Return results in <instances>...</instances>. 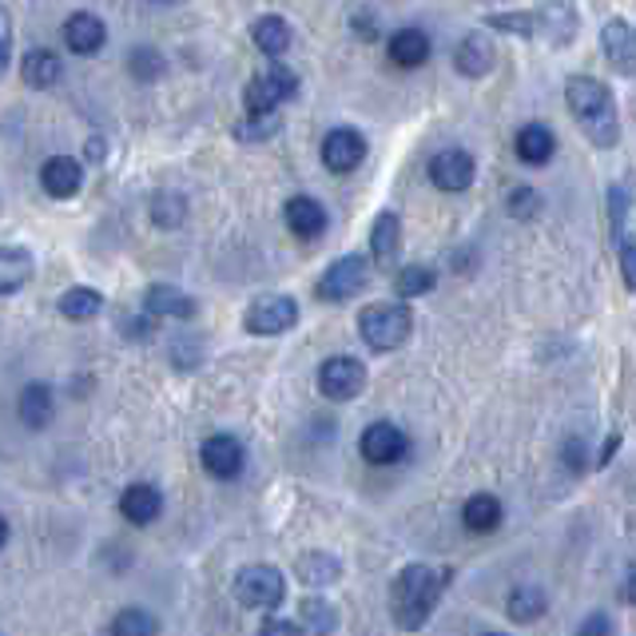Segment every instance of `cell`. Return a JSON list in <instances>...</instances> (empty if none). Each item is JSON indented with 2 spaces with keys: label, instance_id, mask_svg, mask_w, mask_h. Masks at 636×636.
I'll return each mask as SVG.
<instances>
[{
  "label": "cell",
  "instance_id": "1",
  "mask_svg": "<svg viewBox=\"0 0 636 636\" xmlns=\"http://www.w3.org/2000/svg\"><path fill=\"white\" fill-rule=\"evenodd\" d=\"M453 581L450 569H438V565H406L390 585V616L394 625L402 628V633H417V628L426 625L434 609H438L441 593L446 585Z\"/></svg>",
  "mask_w": 636,
  "mask_h": 636
},
{
  "label": "cell",
  "instance_id": "29",
  "mask_svg": "<svg viewBox=\"0 0 636 636\" xmlns=\"http://www.w3.org/2000/svg\"><path fill=\"white\" fill-rule=\"evenodd\" d=\"M545 609H549V601H545V589H537V585H517V589L506 597V613L513 616L517 625H529V621L545 616Z\"/></svg>",
  "mask_w": 636,
  "mask_h": 636
},
{
  "label": "cell",
  "instance_id": "30",
  "mask_svg": "<svg viewBox=\"0 0 636 636\" xmlns=\"http://www.w3.org/2000/svg\"><path fill=\"white\" fill-rule=\"evenodd\" d=\"M462 521L465 529L474 533H489L501 525V501L494 498V494H474V498L462 506Z\"/></svg>",
  "mask_w": 636,
  "mask_h": 636
},
{
  "label": "cell",
  "instance_id": "9",
  "mask_svg": "<svg viewBox=\"0 0 636 636\" xmlns=\"http://www.w3.org/2000/svg\"><path fill=\"white\" fill-rule=\"evenodd\" d=\"M362 458L371 465H394L402 462L406 450H410V441H406V434L398 426H390V422H374V426L362 429V441H359Z\"/></svg>",
  "mask_w": 636,
  "mask_h": 636
},
{
  "label": "cell",
  "instance_id": "14",
  "mask_svg": "<svg viewBox=\"0 0 636 636\" xmlns=\"http://www.w3.org/2000/svg\"><path fill=\"white\" fill-rule=\"evenodd\" d=\"M398 254H402V220L394 211H382L371 227V259L374 266L390 271V266H398Z\"/></svg>",
  "mask_w": 636,
  "mask_h": 636
},
{
  "label": "cell",
  "instance_id": "3",
  "mask_svg": "<svg viewBox=\"0 0 636 636\" xmlns=\"http://www.w3.org/2000/svg\"><path fill=\"white\" fill-rule=\"evenodd\" d=\"M410 331H414V314H410L406 302H371V307L359 314L362 342L371 350H378V354L402 347L406 338H410Z\"/></svg>",
  "mask_w": 636,
  "mask_h": 636
},
{
  "label": "cell",
  "instance_id": "48",
  "mask_svg": "<svg viewBox=\"0 0 636 636\" xmlns=\"http://www.w3.org/2000/svg\"><path fill=\"white\" fill-rule=\"evenodd\" d=\"M486 636H501V633H486Z\"/></svg>",
  "mask_w": 636,
  "mask_h": 636
},
{
  "label": "cell",
  "instance_id": "16",
  "mask_svg": "<svg viewBox=\"0 0 636 636\" xmlns=\"http://www.w3.org/2000/svg\"><path fill=\"white\" fill-rule=\"evenodd\" d=\"M64 40H68V48L76 57H92V52L104 48L108 28L100 16H92V12H76V16L64 24Z\"/></svg>",
  "mask_w": 636,
  "mask_h": 636
},
{
  "label": "cell",
  "instance_id": "10",
  "mask_svg": "<svg viewBox=\"0 0 636 636\" xmlns=\"http://www.w3.org/2000/svg\"><path fill=\"white\" fill-rule=\"evenodd\" d=\"M474 172H477L474 155L462 148H446L429 160V179H434V187L450 191V196H458V191H465V187L474 184Z\"/></svg>",
  "mask_w": 636,
  "mask_h": 636
},
{
  "label": "cell",
  "instance_id": "28",
  "mask_svg": "<svg viewBox=\"0 0 636 636\" xmlns=\"http://www.w3.org/2000/svg\"><path fill=\"white\" fill-rule=\"evenodd\" d=\"M57 307L64 319H72V323H88V319H96V314L104 311V295L92 287H72L60 295Z\"/></svg>",
  "mask_w": 636,
  "mask_h": 636
},
{
  "label": "cell",
  "instance_id": "18",
  "mask_svg": "<svg viewBox=\"0 0 636 636\" xmlns=\"http://www.w3.org/2000/svg\"><path fill=\"white\" fill-rule=\"evenodd\" d=\"M120 513H124L132 525H151V521L163 513V498L155 486H144V482H136V486L124 489V498H120Z\"/></svg>",
  "mask_w": 636,
  "mask_h": 636
},
{
  "label": "cell",
  "instance_id": "23",
  "mask_svg": "<svg viewBox=\"0 0 636 636\" xmlns=\"http://www.w3.org/2000/svg\"><path fill=\"white\" fill-rule=\"evenodd\" d=\"M21 76L28 88H52V84L64 76V64H60L57 52H48V48H33L21 64Z\"/></svg>",
  "mask_w": 636,
  "mask_h": 636
},
{
  "label": "cell",
  "instance_id": "34",
  "mask_svg": "<svg viewBox=\"0 0 636 636\" xmlns=\"http://www.w3.org/2000/svg\"><path fill=\"white\" fill-rule=\"evenodd\" d=\"M155 633H160V625H155V616L148 609H124V613H116L112 628H108V636H155Z\"/></svg>",
  "mask_w": 636,
  "mask_h": 636
},
{
  "label": "cell",
  "instance_id": "7",
  "mask_svg": "<svg viewBox=\"0 0 636 636\" xmlns=\"http://www.w3.org/2000/svg\"><path fill=\"white\" fill-rule=\"evenodd\" d=\"M366 275H371V263L362 254H342L338 263H331L319 278V299L323 302H347L354 299L362 287H366Z\"/></svg>",
  "mask_w": 636,
  "mask_h": 636
},
{
  "label": "cell",
  "instance_id": "46",
  "mask_svg": "<svg viewBox=\"0 0 636 636\" xmlns=\"http://www.w3.org/2000/svg\"><path fill=\"white\" fill-rule=\"evenodd\" d=\"M88 160H92V163H100V160H104V139H100V136H96V139H88Z\"/></svg>",
  "mask_w": 636,
  "mask_h": 636
},
{
  "label": "cell",
  "instance_id": "17",
  "mask_svg": "<svg viewBox=\"0 0 636 636\" xmlns=\"http://www.w3.org/2000/svg\"><path fill=\"white\" fill-rule=\"evenodd\" d=\"M283 215H287V227L299 235V239H319V235L326 232V208L311 196H295Z\"/></svg>",
  "mask_w": 636,
  "mask_h": 636
},
{
  "label": "cell",
  "instance_id": "40",
  "mask_svg": "<svg viewBox=\"0 0 636 636\" xmlns=\"http://www.w3.org/2000/svg\"><path fill=\"white\" fill-rule=\"evenodd\" d=\"M9 57H12V21H9V9L0 4V76L9 72Z\"/></svg>",
  "mask_w": 636,
  "mask_h": 636
},
{
  "label": "cell",
  "instance_id": "33",
  "mask_svg": "<svg viewBox=\"0 0 636 636\" xmlns=\"http://www.w3.org/2000/svg\"><path fill=\"white\" fill-rule=\"evenodd\" d=\"M541 28H549V45H569L577 33V9L573 4H549V9H541Z\"/></svg>",
  "mask_w": 636,
  "mask_h": 636
},
{
  "label": "cell",
  "instance_id": "31",
  "mask_svg": "<svg viewBox=\"0 0 636 636\" xmlns=\"http://www.w3.org/2000/svg\"><path fill=\"white\" fill-rule=\"evenodd\" d=\"M299 616H302L299 625L302 636H331L338 628V613L326 601H319V597H307L299 604Z\"/></svg>",
  "mask_w": 636,
  "mask_h": 636
},
{
  "label": "cell",
  "instance_id": "43",
  "mask_svg": "<svg viewBox=\"0 0 636 636\" xmlns=\"http://www.w3.org/2000/svg\"><path fill=\"white\" fill-rule=\"evenodd\" d=\"M509 208H513V215L529 220V211H537V196H533L529 187H517V191H513V199H509Z\"/></svg>",
  "mask_w": 636,
  "mask_h": 636
},
{
  "label": "cell",
  "instance_id": "4",
  "mask_svg": "<svg viewBox=\"0 0 636 636\" xmlns=\"http://www.w3.org/2000/svg\"><path fill=\"white\" fill-rule=\"evenodd\" d=\"M299 92V76L287 68V64H271L266 72H259L251 84H247V112L251 116H278V104L295 100Z\"/></svg>",
  "mask_w": 636,
  "mask_h": 636
},
{
  "label": "cell",
  "instance_id": "27",
  "mask_svg": "<svg viewBox=\"0 0 636 636\" xmlns=\"http://www.w3.org/2000/svg\"><path fill=\"white\" fill-rule=\"evenodd\" d=\"M553 151H557V136L545 124H525L517 132V155L525 163H533V167L549 163V155H553Z\"/></svg>",
  "mask_w": 636,
  "mask_h": 636
},
{
  "label": "cell",
  "instance_id": "6",
  "mask_svg": "<svg viewBox=\"0 0 636 636\" xmlns=\"http://www.w3.org/2000/svg\"><path fill=\"white\" fill-rule=\"evenodd\" d=\"M295 323H299V302L290 299V295H259L244 314L247 335H259V338L287 335Z\"/></svg>",
  "mask_w": 636,
  "mask_h": 636
},
{
  "label": "cell",
  "instance_id": "21",
  "mask_svg": "<svg viewBox=\"0 0 636 636\" xmlns=\"http://www.w3.org/2000/svg\"><path fill=\"white\" fill-rule=\"evenodd\" d=\"M36 263L24 247H0V295H16V290L33 278Z\"/></svg>",
  "mask_w": 636,
  "mask_h": 636
},
{
  "label": "cell",
  "instance_id": "13",
  "mask_svg": "<svg viewBox=\"0 0 636 636\" xmlns=\"http://www.w3.org/2000/svg\"><path fill=\"white\" fill-rule=\"evenodd\" d=\"M199 458H203V470H208L211 477H220V482H232V477H239V470H244V446H239L232 434H211V438L203 441Z\"/></svg>",
  "mask_w": 636,
  "mask_h": 636
},
{
  "label": "cell",
  "instance_id": "35",
  "mask_svg": "<svg viewBox=\"0 0 636 636\" xmlns=\"http://www.w3.org/2000/svg\"><path fill=\"white\" fill-rule=\"evenodd\" d=\"M163 68H167V60L155 48H136L132 52V76H139V80H155V76H163Z\"/></svg>",
  "mask_w": 636,
  "mask_h": 636
},
{
  "label": "cell",
  "instance_id": "42",
  "mask_svg": "<svg viewBox=\"0 0 636 636\" xmlns=\"http://www.w3.org/2000/svg\"><path fill=\"white\" fill-rule=\"evenodd\" d=\"M625 211H628V196H625V184L613 187V239L621 244V223H625Z\"/></svg>",
  "mask_w": 636,
  "mask_h": 636
},
{
  "label": "cell",
  "instance_id": "19",
  "mask_svg": "<svg viewBox=\"0 0 636 636\" xmlns=\"http://www.w3.org/2000/svg\"><path fill=\"white\" fill-rule=\"evenodd\" d=\"M144 314L148 319H191L196 314V299L184 295V290L175 287H151L148 299H144Z\"/></svg>",
  "mask_w": 636,
  "mask_h": 636
},
{
  "label": "cell",
  "instance_id": "24",
  "mask_svg": "<svg viewBox=\"0 0 636 636\" xmlns=\"http://www.w3.org/2000/svg\"><path fill=\"white\" fill-rule=\"evenodd\" d=\"M254 45H259V52L263 57H271L278 64V57H287L290 48V24L283 21V16H259L251 28Z\"/></svg>",
  "mask_w": 636,
  "mask_h": 636
},
{
  "label": "cell",
  "instance_id": "47",
  "mask_svg": "<svg viewBox=\"0 0 636 636\" xmlns=\"http://www.w3.org/2000/svg\"><path fill=\"white\" fill-rule=\"evenodd\" d=\"M4 545H9V521L0 517V549H4Z\"/></svg>",
  "mask_w": 636,
  "mask_h": 636
},
{
  "label": "cell",
  "instance_id": "2",
  "mask_svg": "<svg viewBox=\"0 0 636 636\" xmlns=\"http://www.w3.org/2000/svg\"><path fill=\"white\" fill-rule=\"evenodd\" d=\"M565 100L593 148H616V139H621V116H616V100L609 92V84L593 80V76H569Z\"/></svg>",
  "mask_w": 636,
  "mask_h": 636
},
{
  "label": "cell",
  "instance_id": "15",
  "mask_svg": "<svg viewBox=\"0 0 636 636\" xmlns=\"http://www.w3.org/2000/svg\"><path fill=\"white\" fill-rule=\"evenodd\" d=\"M40 184H45L48 196L72 199L84 187V167L72 155H52V160L40 167Z\"/></svg>",
  "mask_w": 636,
  "mask_h": 636
},
{
  "label": "cell",
  "instance_id": "25",
  "mask_svg": "<svg viewBox=\"0 0 636 636\" xmlns=\"http://www.w3.org/2000/svg\"><path fill=\"white\" fill-rule=\"evenodd\" d=\"M295 573H299L302 585H314V589H323V585H335L342 577V561L335 553H302L295 561Z\"/></svg>",
  "mask_w": 636,
  "mask_h": 636
},
{
  "label": "cell",
  "instance_id": "44",
  "mask_svg": "<svg viewBox=\"0 0 636 636\" xmlns=\"http://www.w3.org/2000/svg\"><path fill=\"white\" fill-rule=\"evenodd\" d=\"M259 636H302V628L295 625V621H278V616H271V621H263Z\"/></svg>",
  "mask_w": 636,
  "mask_h": 636
},
{
  "label": "cell",
  "instance_id": "39",
  "mask_svg": "<svg viewBox=\"0 0 636 636\" xmlns=\"http://www.w3.org/2000/svg\"><path fill=\"white\" fill-rule=\"evenodd\" d=\"M621 275H625V287L636 290V235H628V239H621Z\"/></svg>",
  "mask_w": 636,
  "mask_h": 636
},
{
  "label": "cell",
  "instance_id": "22",
  "mask_svg": "<svg viewBox=\"0 0 636 636\" xmlns=\"http://www.w3.org/2000/svg\"><path fill=\"white\" fill-rule=\"evenodd\" d=\"M453 64H458L462 76H486V72L494 68V48H489V40H482L477 33L462 36L458 48H453Z\"/></svg>",
  "mask_w": 636,
  "mask_h": 636
},
{
  "label": "cell",
  "instance_id": "38",
  "mask_svg": "<svg viewBox=\"0 0 636 636\" xmlns=\"http://www.w3.org/2000/svg\"><path fill=\"white\" fill-rule=\"evenodd\" d=\"M494 28H501V33H513V36H533L537 33V21L533 16H509V12H498V16H486Z\"/></svg>",
  "mask_w": 636,
  "mask_h": 636
},
{
  "label": "cell",
  "instance_id": "11",
  "mask_svg": "<svg viewBox=\"0 0 636 636\" xmlns=\"http://www.w3.org/2000/svg\"><path fill=\"white\" fill-rule=\"evenodd\" d=\"M362 160H366V139H362L354 127H335V132H326L323 163L331 167V172L347 175V172H354Z\"/></svg>",
  "mask_w": 636,
  "mask_h": 636
},
{
  "label": "cell",
  "instance_id": "8",
  "mask_svg": "<svg viewBox=\"0 0 636 636\" xmlns=\"http://www.w3.org/2000/svg\"><path fill=\"white\" fill-rule=\"evenodd\" d=\"M319 390L331 402H350V398H359L366 390V366L359 359H347V354L326 359L319 366Z\"/></svg>",
  "mask_w": 636,
  "mask_h": 636
},
{
  "label": "cell",
  "instance_id": "12",
  "mask_svg": "<svg viewBox=\"0 0 636 636\" xmlns=\"http://www.w3.org/2000/svg\"><path fill=\"white\" fill-rule=\"evenodd\" d=\"M601 48H604V60L613 64V72L636 76V28L625 16H613V21L604 24Z\"/></svg>",
  "mask_w": 636,
  "mask_h": 636
},
{
  "label": "cell",
  "instance_id": "20",
  "mask_svg": "<svg viewBox=\"0 0 636 636\" xmlns=\"http://www.w3.org/2000/svg\"><path fill=\"white\" fill-rule=\"evenodd\" d=\"M390 60L398 68H422L429 60L426 28H398V33L390 36Z\"/></svg>",
  "mask_w": 636,
  "mask_h": 636
},
{
  "label": "cell",
  "instance_id": "5",
  "mask_svg": "<svg viewBox=\"0 0 636 636\" xmlns=\"http://www.w3.org/2000/svg\"><path fill=\"white\" fill-rule=\"evenodd\" d=\"M235 597L244 609H278L287 601V581L275 565H247L235 577Z\"/></svg>",
  "mask_w": 636,
  "mask_h": 636
},
{
  "label": "cell",
  "instance_id": "37",
  "mask_svg": "<svg viewBox=\"0 0 636 636\" xmlns=\"http://www.w3.org/2000/svg\"><path fill=\"white\" fill-rule=\"evenodd\" d=\"M275 132H278V116H247L244 124L235 127V136L247 139V144L251 139H271Z\"/></svg>",
  "mask_w": 636,
  "mask_h": 636
},
{
  "label": "cell",
  "instance_id": "45",
  "mask_svg": "<svg viewBox=\"0 0 636 636\" xmlns=\"http://www.w3.org/2000/svg\"><path fill=\"white\" fill-rule=\"evenodd\" d=\"M621 597H625L628 604H636V565L625 573V585H621Z\"/></svg>",
  "mask_w": 636,
  "mask_h": 636
},
{
  "label": "cell",
  "instance_id": "26",
  "mask_svg": "<svg viewBox=\"0 0 636 636\" xmlns=\"http://www.w3.org/2000/svg\"><path fill=\"white\" fill-rule=\"evenodd\" d=\"M16 410H21V422L28 429H40L52 422V390H48L45 382H33V386H24L21 402H16Z\"/></svg>",
  "mask_w": 636,
  "mask_h": 636
},
{
  "label": "cell",
  "instance_id": "32",
  "mask_svg": "<svg viewBox=\"0 0 636 636\" xmlns=\"http://www.w3.org/2000/svg\"><path fill=\"white\" fill-rule=\"evenodd\" d=\"M434 283H438V275L429 271L426 263H410L398 271V278H394V290H398V299H422V295H429L434 290Z\"/></svg>",
  "mask_w": 636,
  "mask_h": 636
},
{
  "label": "cell",
  "instance_id": "41",
  "mask_svg": "<svg viewBox=\"0 0 636 636\" xmlns=\"http://www.w3.org/2000/svg\"><path fill=\"white\" fill-rule=\"evenodd\" d=\"M577 636H613V621H609L604 613H593L581 621Z\"/></svg>",
  "mask_w": 636,
  "mask_h": 636
},
{
  "label": "cell",
  "instance_id": "36",
  "mask_svg": "<svg viewBox=\"0 0 636 636\" xmlns=\"http://www.w3.org/2000/svg\"><path fill=\"white\" fill-rule=\"evenodd\" d=\"M151 215H155L160 227H179V223H184V199L179 196H160L155 203H151Z\"/></svg>",
  "mask_w": 636,
  "mask_h": 636
}]
</instances>
